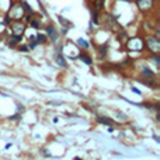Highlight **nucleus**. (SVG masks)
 Instances as JSON below:
<instances>
[{
    "mask_svg": "<svg viewBox=\"0 0 160 160\" xmlns=\"http://www.w3.org/2000/svg\"><path fill=\"white\" fill-rule=\"evenodd\" d=\"M24 14H25V11H24V8H22V4H18V3H13V4H11V7H10V10H8V14H7V16L14 21V20H21V18H24Z\"/></svg>",
    "mask_w": 160,
    "mask_h": 160,
    "instance_id": "f257e3e1",
    "label": "nucleus"
},
{
    "mask_svg": "<svg viewBox=\"0 0 160 160\" xmlns=\"http://www.w3.org/2000/svg\"><path fill=\"white\" fill-rule=\"evenodd\" d=\"M145 44H146L148 49H149V52L152 53V55H159L160 53V41H159V38L150 35V37L146 38Z\"/></svg>",
    "mask_w": 160,
    "mask_h": 160,
    "instance_id": "f03ea898",
    "label": "nucleus"
},
{
    "mask_svg": "<svg viewBox=\"0 0 160 160\" xmlns=\"http://www.w3.org/2000/svg\"><path fill=\"white\" fill-rule=\"evenodd\" d=\"M125 47H127V49L128 51H131V52H141L142 49H143V47H145V44H143V41H142V38H132V39H129V41L125 44Z\"/></svg>",
    "mask_w": 160,
    "mask_h": 160,
    "instance_id": "7ed1b4c3",
    "label": "nucleus"
},
{
    "mask_svg": "<svg viewBox=\"0 0 160 160\" xmlns=\"http://www.w3.org/2000/svg\"><path fill=\"white\" fill-rule=\"evenodd\" d=\"M10 28H11V34L14 37H22V34L25 31V24L21 20H14L10 24Z\"/></svg>",
    "mask_w": 160,
    "mask_h": 160,
    "instance_id": "20e7f679",
    "label": "nucleus"
},
{
    "mask_svg": "<svg viewBox=\"0 0 160 160\" xmlns=\"http://www.w3.org/2000/svg\"><path fill=\"white\" fill-rule=\"evenodd\" d=\"M136 6L139 11L146 14L155 7V0H136Z\"/></svg>",
    "mask_w": 160,
    "mask_h": 160,
    "instance_id": "39448f33",
    "label": "nucleus"
},
{
    "mask_svg": "<svg viewBox=\"0 0 160 160\" xmlns=\"http://www.w3.org/2000/svg\"><path fill=\"white\" fill-rule=\"evenodd\" d=\"M47 34H48V37L51 38V41H52V42L58 41L59 34H58V31H56L55 28L52 27V25H48V27H47Z\"/></svg>",
    "mask_w": 160,
    "mask_h": 160,
    "instance_id": "423d86ee",
    "label": "nucleus"
},
{
    "mask_svg": "<svg viewBox=\"0 0 160 160\" xmlns=\"http://www.w3.org/2000/svg\"><path fill=\"white\" fill-rule=\"evenodd\" d=\"M55 61H56V63H58L61 68H68L66 61L63 59V56H62V53L59 52V51H58V53H56V56H55Z\"/></svg>",
    "mask_w": 160,
    "mask_h": 160,
    "instance_id": "0eeeda50",
    "label": "nucleus"
},
{
    "mask_svg": "<svg viewBox=\"0 0 160 160\" xmlns=\"http://www.w3.org/2000/svg\"><path fill=\"white\" fill-rule=\"evenodd\" d=\"M104 2L105 0H93V10H96V11L102 10V7H104Z\"/></svg>",
    "mask_w": 160,
    "mask_h": 160,
    "instance_id": "6e6552de",
    "label": "nucleus"
},
{
    "mask_svg": "<svg viewBox=\"0 0 160 160\" xmlns=\"http://www.w3.org/2000/svg\"><path fill=\"white\" fill-rule=\"evenodd\" d=\"M142 76L149 78V79H153V78H155V73H153V70L149 69L148 66H143V69H142Z\"/></svg>",
    "mask_w": 160,
    "mask_h": 160,
    "instance_id": "1a4fd4ad",
    "label": "nucleus"
},
{
    "mask_svg": "<svg viewBox=\"0 0 160 160\" xmlns=\"http://www.w3.org/2000/svg\"><path fill=\"white\" fill-rule=\"evenodd\" d=\"M97 121H98L100 124L108 125V127H111V125H114V121H111V119H110V118H107V117H97Z\"/></svg>",
    "mask_w": 160,
    "mask_h": 160,
    "instance_id": "9d476101",
    "label": "nucleus"
},
{
    "mask_svg": "<svg viewBox=\"0 0 160 160\" xmlns=\"http://www.w3.org/2000/svg\"><path fill=\"white\" fill-rule=\"evenodd\" d=\"M78 58H80L86 65H88V66H91V65H93V61H91V58L87 55V53H80Z\"/></svg>",
    "mask_w": 160,
    "mask_h": 160,
    "instance_id": "9b49d317",
    "label": "nucleus"
},
{
    "mask_svg": "<svg viewBox=\"0 0 160 160\" xmlns=\"http://www.w3.org/2000/svg\"><path fill=\"white\" fill-rule=\"evenodd\" d=\"M21 41V37H11L10 39H8V45L10 47H16V45H18V42Z\"/></svg>",
    "mask_w": 160,
    "mask_h": 160,
    "instance_id": "f8f14e48",
    "label": "nucleus"
},
{
    "mask_svg": "<svg viewBox=\"0 0 160 160\" xmlns=\"http://www.w3.org/2000/svg\"><path fill=\"white\" fill-rule=\"evenodd\" d=\"M98 51H100V56H101V58H102V56H104V58L107 56V47L101 45V47L98 48Z\"/></svg>",
    "mask_w": 160,
    "mask_h": 160,
    "instance_id": "ddd939ff",
    "label": "nucleus"
},
{
    "mask_svg": "<svg viewBox=\"0 0 160 160\" xmlns=\"http://www.w3.org/2000/svg\"><path fill=\"white\" fill-rule=\"evenodd\" d=\"M37 39H38V42H41V44H44V42H47V37L45 35H42V34H37V37H35Z\"/></svg>",
    "mask_w": 160,
    "mask_h": 160,
    "instance_id": "4468645a",
    "label": "nucleus"
},
{
    "mask_svg": "<svg viewBox=\"0 0 160 160\" xmlns=\"http://www.w3.org/2000/svg\"><path fill=\"white\" fill-rule=\"evenodd\" d=\"M79 45H80V47H83L84 49H87V48H88V44L84 41V39H82V38L79 39Z\"/></svg>",
    "mask_w": 160,
    "mask_h": 160,
    "instance_id": "2eb2a0df",
    "label": "nucleus"
},
{
    "mask_svg": "<svg viewBox=\"0 0 160 160\" xmlns=\"http://www.w3.org/2000/svg\"><path fill=\"white\" fill-rule=\"evenodd\" d=\"M30 22H31V25H32L34 28H37V30L39 28V21H37V20H32V18H31Z\"/></svg>",
    "mask_w": 160,
    "mask_h": 160,
    "instance_id": "dca6fc26",
    "label": "nucleus"
},
{
    "mask_svg": "<svg viewBox=\"0 0 160 160\" xmlns=\"http://www.w3.org/2000/svg\"><path fill=\"white\" fill-rule=\"evenodd\" d=\"M59 21H61L62 24H65V25H70L68 21H65V18H63V17H59Z\"/></svg>",
    "mask_w": 160,
    "mask_h": 160,
    "instance_id": "f3484780",
    "label": "nucleus"
},
{
    "mask_svg": "<svg viewBox=\"0 0 160 160\" xmlns=\"http://www.w3.org/2000/svg\"><path fill=\"white\" fill-rule=\"evenodd\" d=\"M20 51H22V52H28V48L27 47H20Z\"/></svg>",
    "mask_w": 160,
    "mask_h": 160,
    "instance_id": "a211bd4d",
    "label": "nucleus"
},
{
    "mask_svg": "<svg viewBox=\"0 0 160 160\" xmlns=\"http://www.w3.org/2000/svg\"><path fill=\"white\" fill-rule=\"evenodd\" d=\"M132 91H133V93H138V94H141V91H139L138 88H132Z\"/></svg>",
    "mask_w": 160,
    "mask_h": 160,
    "instance_id": "6ab92c4d",
    "label": "nucleus"
},
{
    "mask_svg": "<svg viewBox=\"0 0 160 160\" xmlns=\"http://www.w3.org/2000/svg\"><path fill=\"white\" fill-rule=\"evenodd\" d=\"M122 2H132V0H122Z\"/></svg>",
    "mask_w": 160,
    "mask_h": 160,
    "instance_id": "aec40b11",
    "label": "nucleus"
},
{
    "mask_svg": "<svg viewBox=\"0 0 160 160\" xmlns=\"http://www.w3.org/2000/svg\"><path fill=\"white\" fill-rule=\"evenodd\" d=\"M155 2H159V0H155Z\"/></svg>",
    "mask_w": 160,
    "mask_h": 160,
    "instance_id": "412c9836",
    "label": "nucleus"
}]
</instances>
